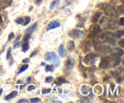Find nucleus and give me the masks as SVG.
<instances>
[{"label": "nucleus", "instance_id": "26", "mask_svg": "<svg viewBox=\"0 0 124 103\" xmlns=\"http://www.w3.org/2000/svg\"><path fill=\"white\" fill-rule=\"evenodd\" d=\"M45 71H46V72H52V71H53V66H52V65H47Z\"/></svg>", "mask_w": 124, "mask_h": 103}, {"label": "nucleus", "instance_id": "18", "mask_svg": "<svg viewBox=\"0 0 124 103\" xmlns=\"http://www.w3.org/2000/svg\"><path fill=\"white\" fill-rule=\"evenodd\" d=\"M117 27V22L115 20V19H112L109 23V28L110 29H116Z\"/></svg>", "mask_w": 124, "mask_h": 103}, {"label": "nucleus", "instance_id": "39", "mask_svg": "<svg viewBox=\"0 0 124 103\" xmlns=\"http://www.w3.org/2000/svg\"><path fill=\"white\" fill-rule=\"evenodd\" d=\"M117 83H121V82H122V78H121V77H117Z\"/></svg>", "mask_w": 124, "mask_h": 103}, {"label": "nucleus", "instance_id": "1", "mask_svg": "<svg viewBox=\"0 0 124 103\" xmlns=\"http://www.w3.org/2000/svg\"><path fill=\"white\" fill-rule=\"evenodd\" d=\"M45 59H46L47 61L52 62V63L54 64V66H56V67H58L59 64H60L59 58L57 57L56 53L53 52H47V53L45 54Z\"/></svg>", "mask_w": 124, "mask_h": 103}, {"label": "nucleus", "instance_id": "45", "mask_svg": "<svg viewBox=\"0 0 124 103\" xmlns=\"http://www.w3.org/2000/svg\"><path fill=\"white\" fill-rule=\"evenodd\" d=\"M120 46H121V47L123 48V46H124V40H121V41H120Z\"/></svg>", "mask_w": 124, "mask_h": 103}, {"label": "nucleus", "instance_id": "41", "mask_svg": "<svg viewBox=\"0 0 124 103\" xmlns=\"http://www.w3.org/2000/svg\"><path fill=\"white\" fill-rule=\"evenodd\" d=\"M27 103L28 102V100H27V99H20V100H19V101H18V103Z\"/></svg>", "mask_w": 124, "mask_h": 103}, {"label": "nucleus", "instance_id": "5", "mask_svg": "<svg viewBox=\"0 0 124 103\" xmlns=\"http://www.w3.org/2000/svg\"><path fill=\"white\" fill-rule=\"evenodd\" d=\"M104 11H105V13L107 15H109V16H115L116 15L115 10H114V8L111 5H106L104 7Z\"/></svg>", "mask_w": 124, "mask_h": 103}, {"label": "nucleus", "instance_id": "20", "mask_svg": "<svg viewBox=\"0 0 124 103\" xmlns=\"http://www.w3.org/2000/svg\"><path fill=\"white\" fill-rule=\"evenodd\" d=\"M74 47H75V45H74V41H70L69 42V44H68V50L69 51H74Z\"/></svg>", "mask_w": 124, "mask_h": 103}, {"label": "nucleus", "instance_id": "16", "mask_svg": "<svg viewBox=\"0 0 124 103\" xmlns=\"http://www.w3.org/2000/svg\"><path fill=\"white\" fill-rule=\"evenodd\" d=\"M58 53H59V55L61 57H63V56L66 55V50L64 49V46L63 45H60L59 46V48H58Z\"/></svg>", "mask_w": 124, "mask_h": 103}, {"label": "nucleus", "instance_id": "27", "mask_svg": "<svg viewBox=\"0 0 124 103\" xmlns=\"http://www.w3.org/2000/svg\"><path fill=\"white\" fill-rule=\"evenodd\" d=\"M117 38H120V37H122L123 36V31L122 30H120V31H117V35H116Z\"/></svg>", "mask_w": 124, "mask_h": 103}, {"label": "nucleus", "instance_id": "25", "mask_svg": "<svg viewBox=\"0 0 124 103\" xmlns=\"http://www.w3.org/2000/svg\"><path fill=\"white\" fill-rule=\"evenodd\" d=\"M117 12H118L120 14H123V13H124V6H123V4H121L119 7H117Z\"/></svg>", "mask_w": 124, "mask_h": 103}, {"label": "nucleus", "instance_id": "13", "mask_svg": "<svg viewBox=\"0 0 124 103\" xmlns=\"http://www.w3.org/2000/svg\"><path fill=\"white\" fill-rule=\"evenodd\" d=\"M94 93L96 95H101L102 94V87L99 85V84H97L95 87H94Z\"/></svg>", "mask_w": 124, "mask_h": 103}, {"label": "nucleus", "instance_id": "33", "mask_svg": "<svg viewBox=\"0 0 124 103\" xmlns=\"http://www.w3.org/2000/svg\"><path fill=\"white\" fill-rule=\"evenodd\" d=\"M14 37V33L13 32H11L10 34H9V37H8V41H11L13 38Z\"/></svg>", "mask_w": 124, "mask_h": 103}, {"label": "nucleus", "instance_id": "6", "mask_svg": "<svg viewBox=\"0 0 124 103\" xmlns=\"http://www.w3.org/2000/svg\"><path fill=\"white\" fill-rule=\"evenodd\" d=\"M83 34H84V32H81V31H78V30H74V31H72V32H69V36H71L73 38H79Z\"/></svg>", "mask_w": 124, "mask_h": 103}, {"label": "nucleus", "instance_id": "23", "mask_svg": "<svg viewBox=\"0 0 124 103\" xmlns=\"http://www.w3.org/2000/svg\"><path fill=\"white\" fill-rule=\"evenodd\" d=\"M28 68H29V65H28V64H27V65H23V66H22V67L20 68V70L18 71L17 75H20V74H22V73H23L24 71H26V70H27Z\"/></svg>", "mask_w": 124, "mask_h": 103}, {"label": "nucleus", "instance_id": "21", "mask_svg": "<svg viewBox=\"0 0 124 103\" xmlns=\"http://www.w3.org/2000/svg\"><path fill=\"white\" fill-rule=\"evenodd\" d=\"M64 83H67V81H66L64 78H58L57 81H56V85H57V86H60V85H62V84H64Z\"/></svg>", "mask_w": 124, "mask_h": 103}, {"label": "nucleus", "instance_id": "24", "mask_svg": "<svg viewBox=\"0 0 124 103\" xmlns=\"http://www.w3.org/2000/svg\"><path fill=\"white\" fill-rule=\"evenodd\" d=\"M57 4H59V0H54V1H52V4H51V6H50V10H53L54 7H55Z\"/></svg>", "mask_w": 124, "mask_h": 103}, {"label": "nucleus", "instance_id": "50", "mask_svg": "<svg viewBox=\"0 0 124 103\" xmlns=\"http://www.w3.org/2000/svg\"><path fill=\"white\" fill-rule=\"evenodd\" d=\"M31 79H32L31 77H28V82H30V81H31Z\"/></svg>", "mask_w": 124, "mask_h": 103}, {"label": "nucleus", "instance_id": "49", "mask_svg": "<svg viewBox=\"0 0 124 103\" xmlns=\"http://www.w3.org/2000/svg\"><path fill=\"white\" fill-rule=\"evenodd\" d=\"M2 21H3V19H2V16H0V23H2Z\"/></svg>", "mask_w": 124, "mask_h": 103}, {"label": "nucleus", "instance_id": "42", "mask_svg": "<svg viewBox=\"0 0 124 103\" xmlns=\"http://www.w3.org/2000/svg\"><path fill=\"white\" fill-rule=\"evenodd\" d=\"M30 62V59L29 58H25V59H23V63H29Z\"/></svg>", "mask_w": 124, "mask_h": 103}, {"label": "nucleus", "instance_id": "29", "mask_svg": "<svg viewBox=\"0 0 124 103\" xmlns=\"http://www.w3.org/2000/svg\"><path fill=\"white\" fill-rule=\"evenodd\" d=\"M31 22V17H29V16H27L26 18H25V22H23V24L22 25H24V26H27L29 23Z\"/></svg>", "mask_w": 124, "mask_h": 103}, {"label": "nucleus", "instance_id": "36", "mask_svg": "<svg viewBox=\"0 0 124 103\" xmlns=\"http://www.w3.org/2000/svg\"><path fill=\"white\" fill-rule=\"evenodd\" d=\"M39 101H40V99L38 97H33L31 99V102H39Z\"/></svg>", "mask_w": 124, "mask_h": 103}, {"label": "nucleus", "instance_id": "22", "mask_svg": "<svg viewBox=\"0 0 124 103\" xmlns=\"http://www.w3.org/2000/svg\"><path fill=\"white\" fill-rule=\"evenodd\" d=\"M29 44H28V42H24L23 43V45H22V52H28L29 50Z\"/></svg>", "mask_w": 124, "mask_h": 103}, {"label": "nucleus", "instance_id": "12", "mask_svg": "<svg viewBox=\"0 0 124 103\" xmlns=\"http://www.w3.org/2000/svg\"><path fill=\"white\" fill-rule=\"evenodd\" d=\"M80 93H81L82 95H84V96L88 95V94L90 93V88H89V86H87V85L81 86V88H80Z\"/></svg>", "mask_w": 124, "mask_h": 103}, {"label": "nucleus", "instance_id": "15", "mask_svg": "<svg viewBox=\"0 0 124 103\" xmlns=\"http://www.w3.org/2000/svg\"><path fill=\"white\" fill-rule=\"evenodd\" d=\"M102 15V13H100V12H98V13H96L94 15H93V17H92V21L94 22V23H96V22H98L99 20V18H100V16Z\"/></svg>", "mask_w": 124, "mask_h": 103}, {"label": "nucleus", "instance_id": "3", "mask_svg": "<svg viewBox=\"0 0 124 103\" xmlns=\"http://www.w3.org/2000/svg\"><path fill=\"white\" fill-rule=\"evenodd\" d=\"M111 64V58L110 57H103L100 61V64H99V67L101 69H107Z\"/></svg>", "mask_w": 124, "mask_h": 103}, {"label": "nucleus", "instance_id": "10", "mask_svg": "<svg viewBox=\"0 0 124 103\" xmlns=\"http://www.w3.org/2000/svg\"><path fill=\"white\" fill-rule=\"evenodd\" d=\"M111 59H113V64H114V66L115 67H117V66H118L119 65V63H120V58H119V56L118 55H117L116 53H114L113 55H112V57H111Z\"/></svg>", "mask_w": 124, "mask_h": 103}, {"label": "nucleus", "instance_id": "40", "mask_svg": "<svg viewBox=\"0 0 124 103\" xmlns=\"http://www.w3.org/2000/svg\"><path fill=\"white\" fill-rule=\"evenodd\" d=\"M37 52H37V51H34V52H32V53H31V57H33V56H34V55H35V54H37Z\"/></svg>", "mask_w": 124, "mask_h": 103}, {"label": "nucleus", "instance_id": "47", "mask_svg": "<svg viewBox=\"0 0 124 103\" xmlns=\"http://www.w3.org/2000/svg\"><path fill=\"white\" fill-rule=\"evenodd\" d=\"M41 66H46V63H45V62H42V63H41Z\"/></svg>", "mask_w": 124, "mask_h": 103}, {"label": "nucleus", "instance_id": "46", "mask_svg": "<svg viewBox=\"0 0 124 103\" xmlns=\"http://www.w3.org/2000/svg\"><path fill=\"white\" fill-rule=\"evenodd\" d=\"M81 101H90V99L89 98H83V99H81Z\"/></svg>", "mask_w": 124, "mask_h": 103}, {"label": "nucleus", "instance_id": "11", "mask_svg": "<svg viewBox=\"0 0 124 103\" xmlns=\"http://www.w3.org/2000/svg\"><path fill=\"white\" fill-rule=\"evenodd\" d=\"M12 4V0H0V8L5 9Z\"/></svg>", "mask_w": 124, "mask_h": 103}, {"label": "nucleus", "instance_id": "48", "mask_svg": "<svg viewBox=\"0 0 124 103\" xmlns=\"http://www.w3.org/2000/svg\"><path fill=\"white\" fill-rule=\"evenodd\" d=\"M23 88H24V85H21V86H20V88H19V89H20V90H22V89H23Z\"/></svg>", "mask_w": 124, "mask_h": 103}, {"label": "nucleus", "instance_id": "28", "mask_svg": "<svg viewBox=\"0 0 124 103\" xmlns=\"http://www.w3.org/2000/svg\"><path fill=\"white\" fill-rule=\"evenodd\" d=\"M35 85H29L28 88H27V92H31V91H33L35 89Z\"/></svg>", "mask_w": 124, "mask_h": 103}, {"label": "nucleus", "instance_id": "9", "mask_svg": "<svg viewBox=\"0 0 124 103\" xmlns=\"http://www.w3.org/2000/svg\"><path fill=\"white\" fill-rule=\"evenodd\" d=\"M58 27H60V23H59L57 20H53V21H52L49 25H48L46 30H47V31H50V30L56 29V28H58Z\"/></svg>", "mask_w": 124, "mask_h": 103}, {"label": "nucleus", "instance_id": "14", "mask_svg": "<svg viewBox=\"0 0 124 103\" xmlns=\"http://www.w3.org/2000/svg\"><path fill=\"white\" fill-rule=\"evenodd\" d=\"M17 95H18V93H17L16 91H13V92H12L11 94H9L7 97H5V100H10V99H12V98H14Z\"/></svg>", "mask_w": 124, "mask_h": 103}, {"label": "nucleus", "instance_id": "44", "mask_svg": "<svg viewBox=\"0 0 124 103\" xmlns=\"http://www.w3.org/2000/svg\"><path fill=\"white\" fill-rule=\"evenodd\" d=\"M110 87H111V89H112V92L115 90V84H111L110 85Z\"/></svg>", "mask_w": 124, "mask_h": 103}, {"label": "nucleus", "instance_id": "2", "mask_svg": "<svg viewBox=\"0 0 124 103\" xmlns=\"http://www.w3.org/2000/svg\"><path fill=\"white\" fill-rule=\"evenodd\" d=\"M97 58H98V57H97L95 54L89 53V54H87L86 57L84 58V62H85L86 64H95Z\"/></svg>", "mask_w": 124, "mask_h": 103}, {"label": "nucleus", "instance_id": "30", "mask_svg": "<svg viewBox=\"0 0 124 103\" xmlns=\"http://www.w3.org/2000/svg\"><path fill=\"white\" fill-rule=\"evenodd\" d=\"M23 22H24V19L21 18V17L15 19V23H16V24H23Z\"/></svg>", "mask_w": 124, "mask_h": 103}, {"label": "nucleus", "instance_id": "37", "mask_svg": "<svg viewBox=\"0 0 124 103\" xmlns=\"http://www.w3.org/2000/svg\"><path fill=\"white\" fill-rule=\"evenodd\" d=\"M111 75H112L113 77H118V74H117V72H111Z\"/></svg>", "mask_w": 124, "mask_h": 103}, {"label": "nucleus", "instance_id": "35", "mask_svg": "<svg viewBox=\"0 0 124 103\" xmlns=\"http://www.w3.org/2000/svg\"><path fill=\"white\" fill-rule=\"evenodd\" d=\"M31 38V33H28L26 36H25V39H24V42H28L29 39Z\"/></svg>", "mask_w": 124, "mask_h": 103}, {"label": "nucleus", "instance_id": "51", "mask_svg": "<svg viewBox=\"0 0 124 103\" xmlns=\"http://www.w3.org/2000/svg\"><path fill=\"white\" fill-rule=\"evenodd\" d=\"M123 1H124V0H121V2H122V3H123Z\"/></svg>", "mask_w": 124, "mask_h": 103}, {"label": "nucleus", "instance_id": "43", "mask_svg": "<svg viewBox=\"0 0 124 103\" xmlns=\"http://www.w3.org/2000/svg\"><path fill=\"white\" fill-rule=\"evenodd\" d=\"M42 1H43V0H36V1H35V3H36V5H40Z\"/></svg>", "mask_w": 124, "mask_h": 103}, {"label": "nucleus", "instance_id": "4", "mask_svg": "<svg viewBox=\"0 0 124 103\" xmlns=\"http://www.w3.org/2000/svg\"><path fill=\"white\" fill-rule=\"evenodd\" d=\"M95 49L98 52H108L110 50V48H109L108 46H106L105 44H103V43H98V44H97V45L95 46Z\"/></svg>", "mask_w": 124, "mask_h": 103}, {"label": "nucleus", "instance_id": "7", "mask_svg": "<svg viewBox=\"0 0 124 103\" xmlns=\"http://www.w3.org/2000/svg\"><path fill=\"white\" fill-rule=\"evenodd\" d=\"M74 64H75V60H74V58L73 57V56H69V57H68V59H67V61H66V63H65L66 67H67V68H69L70 70H72V69L74 68Z\"/></svg>", "mask_w": 124, "mask_h": 103}, {"label": "nucleus", "instance_id": "34", "mask_svg": "<svg viewBox=\"0 0 124 103\" xmlns=\"http://www.w3.org/2000/svg\"><path fill=\"white\" fill-rule=\"evenodd\" d=\"M51 93V89H43L42 90V94L43 95H46V94H49Z\"/></svg>", "mask_w": 124, "mask_h": 103}, {"label": "nucleus", "instance_id": "8", "mask_svg": "<svg viewBox=\"0 0 124 103\" xmlns=\"http://www.w3.org/2000/svg\"><path fill=\"white\" fill-rule=\"evenodd\" d=\"M103 39H104V41L105 42H107V43H109V44H115L116 43V40H115V38H113L111 35H110V33H105V35L103 36Z\"/></svg>", "mask_w": 124, "mask_h": 103}, {"label": "nucleus", "instance_id": "32", "mask_svg": "<svg viewBox=\"0 0 124 103\" xmlns=\"http://www.w3.org/2000/svg\"><path fill=\"white\" fill-rule=\"evenodd\" d=\"M11 52H12V48H9V49H8V52H7V57H6L8 60L11 58Z\"/></svg>", "mask_w": 124, "mask_h": 103}, {"label": "nucleus", "instance_id": "17", "mask_svg": "<svg viewBox=\"0 0 124 103\" xmlns=\"http://www.w3.org/2000/svg\"><path fill=\"white\" fill-rule=\"evenodd\" d=\"M91 32H92L93 34H97L98 32H100V27L99 26H93L91 28Z\"/></svg>", "mask_w": 124, "mask_h": 103}, {"label": "nucleus", "instance_id": "38", "mask_svg": "<svg viewBox=\"0 0 124 103\" xmlns=\"http://www.w3.org/2000/svg\"><path fill=\"white\" fill-rule=\"evenodd\" d=\"M119 24H120L121 26L124 25V18H123V17H121V18L119 19Z\"/></svg>", "mask_w": 124, "mask_h": 103}, {"label": "nucleus", "instance_id": "19", "mask_svg": "<svg viewBox=\"0 0 124 103\" xmlns=\"http://www.w3.org/2000/svg\"><path fill=\"white\" fill-rule=\"evenodd\" d=\"M36 27H37V23L35 22L34 24H33L31 27H29V28L27 29V32H33V31L36 29Z\"/></svg>", "mask_w": 124, "mask_h": 103}, {"label": "nucleus", "instance_id": "31", "mask_svg": "<svg viewBox=\"0 0 124 103\" xmlns=\"http://www.w3.org/2000/svg\"><path fill=\"white\" fill-rule=\"evenodd\" d=\"M52 80H53V77H46L45 82H46V83H51V82H52Z\"/></svg>", "mask_w": 124, "mask_h": 103}]
</instances>
